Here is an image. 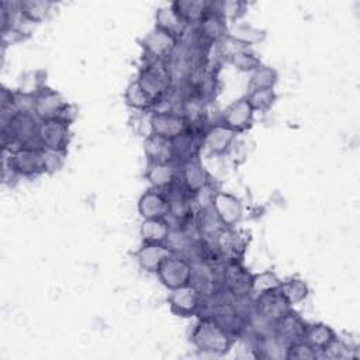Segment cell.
<instances>
[{
	"instance_id": "cell-5",
	"label": "cell",
	"mask_w": 360,
	"mask_h": 360,
	"mask_svg": "<svg viewBox=\"0 0 360 360\" xmlns=\"http://www.w3.org/2000/svg\"><path fill=\"white\" fill-rule=\"evenodd\" d=\"M158 274L162 283L170 290L188 285L193 281L191 264L186 259L179 257L174 253L162 263V266L158 270Z\"/></svg>"
},
{
	"instance_id": "cell-18",
	"label": "cell",
	"mask_w": 360,
	"mask_h": 360,
	"mask_svg": "<svg viewBox=\"0 0 360 360\" xmlns=\"http://www.w3.org/2000/svg\"><path fill=\"white\" fill-rule=\"evenodd\" d=\"M236 132L225 124H214L204 132V143L214 153H224L233 142Z\"/></svg>"
},
{
	"instance_id": "cell-12",
	"label": "cell",
	"mask_w": 360,
	"mask_h": 360,
	"mask_svg": "<svg viewBox=\"0 0 360 360\" xmlns=\"http://www.w3.org/2000/svg\"><path fill=\"white\" fill-rule=\"evenodd\" d=\"M173 253V249L165 243L143 242L142 248L136 252V259L142 269H145L146 271L158 273L162 263Z\"/></svg>"
},
{
	"instance_id": "cell-7",
	"label": "cell",
	"mask_w": 360,
	"mask_h": 360,
	"mask_svg": "<svg viewBox=\"0 0 360 360\" xmlns=\"http://www.w3.org/2000/svg\"><path fill=\"white\" fill-rule=\"evenodd\" d=\"M257 314L271 322H276L283 315L291 311V304L280 290V287L257 294L256 298Z\"/></svg>"
},
{
	"instance_id": "cell-6",
	"label": "cell",
	"mask_w": 360,
	"mask_h": 360,
	"mask_svg": "<svg viewBox=\"0 0 360 360\" xmlns=\"http://www.w3.org/2000/svg\"><path fill=\"white\" fill-rule=\"evenodd\" d=\"M150 128L153 135L174 141L190 128V122L184 114L163 111L155 112L150 117Z\"/></svg>"
},
{
	"instance_id": "cell-2",
	"label": "cell",
	"mask_w": 360,
	"mask_h": 360,
	"mask_svg": "<svg viewBox=\"0 0 360 360\" xmlns=\"http://www.w3.org/2000/svg\"><path fill=\"white\" fill-rule=\"evenodd\" d=\"M136 82L150 98L153 105L162 101L172 84V75L166 59H150L149 62H146V65L141 69Z\"/></svg>"
},
{
	"instance_id": "cell-15",
	"label": "cell",
	"mask_w": 360,
	"mask_h": 360,
	"mask_svg": "<svg viewBox=\"0 0 360 360\" xmlns=\"http://www.w3.org/2000/svg\"><path fill=\"white\" fill-rule=\"evenodd\" d=\"M253 108L249 104V101L245 98H240L235 103H232L222 114V124L232 128L235 132L243 131L248 127H250L253 120Z\"/></svg>"
},
{
	"instance_id": "cell-8",
	"label": "cell",
	"mask_w": 360,
	"mask_h": 360,
	"mask_svg": "<svg viewBox=\"0 0 360 360\" xmlns=\"http://www.w3.org/2000/svg\"><path fill=\"white\" fill-rule=\"evenodd\" d=\"M167 300L173 312L180 316H190L201 307V291L193 284H188L172 290Z\"/></svg>"
},
{
	"instance_id": "cell-20",
	"label": "cell",
	"mask_w": 360,
	"mask_h": 360,
	"mask_svg": "<svg viewBox=\"0 0 360 360\" xmlns=\"http://www.w3.org/2000/svg\"><path fill=\"white\" fill-rule=\"evenodd\" d=\"M302 340L312 346L316 352H322L336 340V335L329 326L323 323L307 325Z\"/></svg>"
},
{
	"instance_id": "cell-10",
	"label": "cell",
	"mask_w": 360,
	"mask_h": 360,
	"mask_svg": "<svg viewBox=\"0 0 360 360\" xmlns=\"http://www.w3.org/2000/svg\"><path fill=\"white\" fill-rule=\"evenodd\" d=\"M215 246L218 252L229 262H236L242 256L246 242L245 238L232 226H224L215 233Z\"/></svg>"
},
{
	"instance_id": "cell-11",
	"label": "cell",
	"mask_w": 360,
	"mask_h": 360,
	"mask_svg": "<svg viewBox=\"0 0 360 360\" xmlns=\"http://www.w3.org/2000/svg\"><path fill=\"white\" fill-rule=\"evenodd\" d=\"M66 101L62 100L60 94L56 91L44 87L35 97L32 104V111L41 120L48 118H59L63 108L66 107Z\"/></svg>"
},
{
	"instance_id": "cell-30",
	"label": "cell",
	"mask_w": 360,
	"mask_h": 360,
	"mask_svg": "<svg viewBox=\"0 0 360 360\" xmlns=\"http://www.w3.org/2000/svg\"><path fill=\"white\" fill-rule=\"evenodd\" d=\"M232 63L240 70H256L260 66V60L245 49H238L232 53Z\"/></svg>"
},
{
	"instance_id": "cell-19",
	"label": "cell",
	"mask_w": 360,
	"mask_h": 360,
	"mask_svg": "<svg viewBox=\"0 0 360 360\" xmlns=\"http://www.w3.org/2000/svg\"><path fill=\"white\" fill-rule=\"evenodd\" d=\"M146 177L158 190H169L177 180V172L172 163H149Z\"/></svg>"
},
{
	"instance_id": "cell-4",
	"label": "cell",
	"mask_w": 360,
	"mask_h": 360,
	"mask_svg": "<svg viewBox=\"0 0 360 360\" xmlns=\"http://www.w3.org/2000/svg\"><path fill=\"white\" fill-rule=\"evenodd\" d=\"M38 136L44 149L65 152L69 143V122L60 118L41 120Z\"/></svg>"
},
{
	"instance_id": "cell-17",
	"label": "cell",
	"mask_w": 360,
	"mask_h": 360,
	"mask_svg": "<svg viewBox=\"0 0 360 360\" xmlns=\"http://www.w3.org/2000/svg\"><path fill=\"white\" fill-rule=\"evenodd\" d=\"M145 153L149 163H173L176 160L173 142L153 134L145 141Z\"/></svg>"
},
{
	"instance_id": "cell-13",
	"label": "cell",
	"mask_w": 360,
	"mask_h": 360,
	"mask_svg": "<svg viewBox=\"0 0 360 360\" xmlns=\"http://www.w3.org/2000/svg\"><path fill=\"white\" fill-rule=\"evenodd\" d=\"M139 211L145 219L165 218L170 214V200L163 190H149L139 200Z\"/></svg>"
},
{
	"instance_id": "cell-21",
	"label": "cell",
	"mask_w": 360,
	"mask_h": 360,
	"mask_svg": "<svg viewBox=\"0 0 360 360\" xmlns=\"http://www.w3.org/2000/svg\"><path fill=\"white\" fill-rule=\"evenodd\" d=\"M191 159H188L187 163L184 165L181 177H183V184H184L186 191L197 194L205 187L208 177H207L205 170L200 166V163L193 162Z\"/></svg>"
},
{
	"instance_id": "cell-29",
	"label": "cell",
	"mask_w": 360,
	"mask_h": 360,
	"mask_svg": "<svg viewBox=\"0 0 360 360\" xmlns=\"http://www.w3.org/2000/svg\"><path fill=\"white\" fill-rule=\"evenodd\" d=\"M274 82H276V72L267 66H259L250 79V87H252V90L253 89H273Z\"/></svg>"
},
{
	"instance_id": "cell-22",
	"label": "cell",
	"mask_w": 360,
	"mask_h": 360,
	"mask_svg": "<svg viewBox=\"0 0 360 360\" xmlns=\"http://www.w3.org/2000/svg\"><path fill=\"white\" fill-rule=\"evenodd\" d=\"M141 235L143 242L165 243L170 235L169 222L165 218L145 219L141 226Z\"/></svg>"
},
{
	"instance_id": "cell-3",
	"label": "cell",
	"mask_w": 360,
	"mask_h": 360,
	"mask_svg": "<svg viewBox=\"0 0 360 360\" xmlns=\"http://www.w3.org/2000/svg\"><path fill=\"white\" fill-rule=\"evenodd\" d=\"M4 160L8 162L7 169H10V172L15 176L37 177L38 174L46 172L44 148H21L17 150H10V158L4 156Z\"/></svg>"
},
{
	"instance_id": "cell-28",
	"label": "cell",
	"mask_w": 360,
	"mask_h": 360,
	"mask_svg": "<svg viewBox=\"0 0 360 360\" xmlns=\"http://www.w3.org/2000/svg\"><path fill=\"white\" fill-rule=\"evenodd\" d=\"M280 284H281V281L276 277L274 273L264 271V273H260L257 276H253V278H252V292H255L257 295L260 292L277 288V287H280Z\"/></svg>"
},
{
	"instance_id": "cell-25",
	"label": "cell",
	"mask_w": 360,
	"mask_h": 360,
	"mask_svg": "<svg viewBox=\"0 0 360 360\" xmlns=\"http://www.w3.org/2000/svg\"><path fill=\"white\" fill-rule=\"evenodd\" d=\"M125 100L128 103V105H131L135 110H149L153 105V103L150 101V98L146 96V93L141 89V86L138 84V82H132L125 91Z\"/></svg>"
},
{
	"instance_id": "cell-9",
	"label": "cell",
	"mask_w": 360,
	"mask_h": 360,
	"mask_svg": "<svg viewBox=\"0 0 360 360\" xmlns=\"http://www.w3.org/2000/svg\"><path fill=\"white\" fill-rule=\"evenodd\" d=\"M177 44H179V39L176 37L156 27L155 31H152L145 38L143 48L146 49V53L149 55L150 59L165 60L176 51Z\"/></svg>"
},
{
	"instance_id": "cell-23",
	"label": "cell",
	"mask_w": 360,
	"mask_h": 360,
	"mask_svg": "<svg viewBox=\"0 0 360 360\" xmlns=\"http://www.w3.org/2000/svg\"><path fill=\"white\" fill-rule=\"evenodd\" d=\"M156 27L179 39L184 32L186 22L176 14L173 8H160L156 13Z\"/></svg>"
},
{
	"instance_id": "cell-26",
	"label": "cell",
	"mask_w": 360,
	"mask_h": 360,
	"mask_svg": "<svg viewBox=\"0 0 360 360\" xmlns=\"http://www.w3.org/2000/svg\"><path fill=\"white\" fill-rule=\"evenodd\" d=\"M246 100L252 105L253 111H266L273 105L276 94L273 89H253L250 90L249 96H246Z\"/></svg>"
},
{
	"instance_id": "cell-16",
	"label": "cell",
	"mask_w": 360,
	"mask_h": 360,
	"mask_svg": "<svg viewBox=\"0 0 360 360\" xmlns=\"http://www.w3.org/2000/svg\"><path fill=\"white\" fill-rule=\"evenodd\" d=\"M252 278L253 276H250L236 262H229L224 273L225 285L235 297H245L252 292Z\"/></svg>"
},
{
	"instance_id": "cell-1",
	"label": "cell",
	"mask_w": 360,
	"mask_h": 360,
	"mask_svg": "<svg viewBox=\"0 0 360 360\" xmlns=\"http://www.w3.org/2000/svg\"><path fill=\"white\" fill-rule=\"evenodd\" d=\"M193 342L201 352L222 354L229 350L232 336L218 323L214 316L207 315L197 323L193 332Z\"/></svg>"
},
{
	"instance_id": "cell-24",
	"label": "cell",
	"mask_w": 360,
	"mask_h": 360,
	"mask_svg": "<svg viewBox=\"0 0 360 360\" xmlns=\"http://www.w3.org/2000/svg\"><path fill=\"white\" fill-rule=\"evenodd\" d=\"M52 3L48 1H22L18 4L20 14L30 22H39L45 18Z\"/></svg>"
},
{
	"instance_id": "cell-27",
	"label": "cell",
	"mask_w": 360,
	"mask_h": 360,
	"mask_svg": "<svg viewBox=\"0 0 360 360\" xmlns=\"http://www.w3.org/2000/svg\"><path fill=\"white\" fill-rule=\"evenodd\" d=\"M280 290L283 291V294L285 295V298L288 300L290 304L301 302L308 294L305 283L301 281V280H295V278H291L285 283H281Z\"/></svg>"
},
{
	"instance_id": "cell-14",
	"label": "cell",
	"mask_w": 360,
	"mask_h": 360,
	"mask_svg": "<svg viewBox=\"0 0 360 360\" xmlns=\"http://www.w3.org/2000/svg\"><path fill=\"white\" fill-rule=\"evenodd\" d=\"M212 210L222 226H233L242 217V205L239 200L226 193L215 194Z\"/></svg>"
}]
</instances>
